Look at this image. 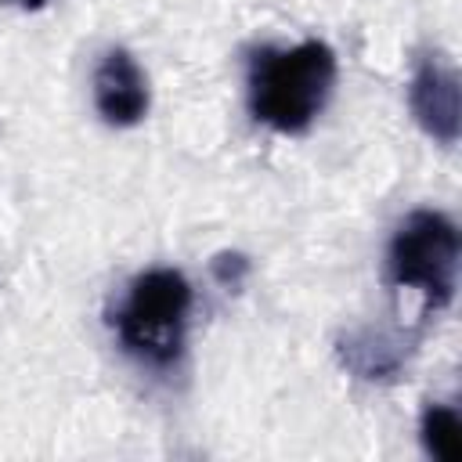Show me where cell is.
I'll return each instance as SVG.
<instances>
[{
	"instance_id": "6da1fadb",
	"label": "cell",
	"mask_w": 462,
	"mask_h": 462,
	"mask_svg": "<svg viewBox=\"0 0 462 462\" xmlns=\"http://www.w3.org/2000/svg\"><path fill=\"white\" fill-rule=\"evenodd\" d=\"M332 83L336 54L321 40H303L289 51L256 47L245 65L249 112L278 134H303L325 108Z\"/></svg>"
},
{
	"instance_id": "7a4b0ae2",
	"label": "cell",
	"mask_w": 462,
	"mask_h": 462,
	"mask_svg": "<svg viewBox=\"0 0 462 462\" xmlns=\"http://www.w3.org/2000/svg\"><path fill=\"white\" fill-rule=\"evenodd\" d=\"M191 310V285L173 267H152L137 274L112 314L116 336L126 354L152 368L177 365L184 350V328Z\"/></svg>"
},
{
	"instance_id": "3957f363",
	"label": "cell",
	"mask_w": 462,
	"mask_h": 462,
	"mask_svg": "<svg viewBox=\"0 0 462 462\" xmlns=\"http://www.w3.org/2000/svg\"><path fill=\"white\" fill-rule=\"evenodd\" d=\"M458 227L440 209H415L401 220L386 245V278L401 289H419L426 307L440 310L455 300L458 282Z\"/></svg>"
},
{
	"instance_id": "277c9868",
	"label": "cell",
	"mask_w": 462,
	"mask_h": 462,
	"mask_svg": "<svg viewBox=\"0 0 462 462\" xmlns=\"http://www.w3.org/2000/svg\"><path fill=\"white\" fill-rule=\"evenodd\" d=\"M408 105L415 123L440 144H455L462 130V101H458V72L440 61L437 54H422L411 83H408Z\"/></svg>"
},
{
	"instance_id": "5b68a950",
	"label": "cell",
	"mask_w": 462,
	"mask_h": 462,
	"mask_svg": "<svg viewBox=\"0 0 462 462\" xmlns=\"http://www.w3.org/2000/svg\"><path fill=\"white\" fill-rule=\"evenodd\" d=\"M148 76L126 47H108L94 65V108L108 126H137L148 116Z\"/></svg>"
},
{
	"instance_id": "8992f818",
	"label": "cell",
	"mask_w": 462,
	"mask_h": 462,
	"mask_svg": "<svg viewBox=\"0 0 462 462\" xmlns=\"http://www.w3.org/2000/svg\"><path fill=\"white\" fill-rule=\"evenodd\" d=\"M336 357L350 375L368 383H386L404 365V343L379 328H354L336 339Z\"/></svg>"
},
{
	"instance_id": "52a82bcc",
	"label": "cell",
	"mask_w": 462,
	"mask_h": 462,
	"mask_svg": "<svg viewBox=\"0 0 462 462\" xmlns=\"http://www.w3.org/2000/svg\"><path fill=\"white\" fill-rule=\"evenodd\" d=\"M419 433H422L426 455H433L437 462H458V458H462V419H458L455 408H448V404H430V408L422 411Z\"/></svg>"
},
{
	"instance_id": "ba28073f",
	"label": "cell",
	"mask_w": 462,
	"mask_h": 462,
	"mask_svg": "<svg viewBox=\"0 0 462 462\" xmlns=\"http://www.w3.org/2000/svg\"><path fill=\"white\" fill-rule=\"evenodd\" d=\"M209 274L220 289H242V282L249 278V256L245 253H217L209 260Z\"/></svg>"
},
{
	"instance_id": "9c48e42d",
	"label": "cell",
	"mask_w": 462,
	"mask_h": 462,
	"mask_svg": "<svg viewBox=\"0 0 462 462\" xmlns=\"http://www.w3.org/2000/svg\"><path fill=\"white\" fill-rule=\"evenodd\" d=\"M0 4H7V7H22V11H40L47 0H0Z\"/></svg>"
}]
</instances>
